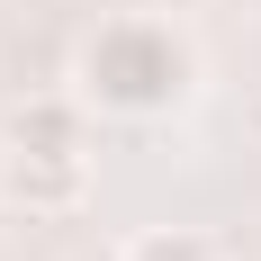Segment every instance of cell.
I'll return each mask as SVG.
<instances>
[{
  "label": "cell",
  "mask_w": 261,
  "mask_h": 261,
  "mask_svg": "<svg viewBox=\"0 0 261 261\" xmlns=\"http://www.w3.org/2000/svg\"><path fill=\"white\" fill-rule=\"evenodd\" d=\"M117 261H216V243L198 234V225H144Z\"/></svg>",
  "instance_id": "obj_4"
},
{
  "label": "cell",
  "mask_w": 261,
  "mask_h": 261,
  "mask_svg": "<svg viewBox=\"0 0 261 261\" xmlns=\"http://www.w3.org/2000/svg\"><path fill=\"white\" fill-rule=\"evenodd\" d=\"M81 90L99 108H126V117H144V108H171L189 90V54L171 27H144V18H117L90 36V54H81Z\"/></svg>",
  "instance_id": "obj_1"
},
{
  "label": "cell",
  "mask_w": 261,
  "mask_h": 261,
  "mask_svg": "<svg viewBox=\"0 0 261 261\" xmlns=\"http://www.w3.org/2000/svg\"><path fill=\"white\" fill-rule=\"evenodd\" d=\"M9 153H81V108L72 99H18L9 108Z\"/></svg>",
  "instance_id": "obj_2"
},
{
  "label": "cell",
  "mask_w": 261,
  "mask_h": 261,
  "mask_svg": "<svg viewBox=\"0 0 261 261\" xmlns=\"http://www.w3.org/2000/svg\"><path fill=\"white\" fill-rule=\"evenodd\" d=\"M9 198L18 207H72L81 198V153H18L9 162Z\"/></svg>",
  "instance_id": "obj_3"
}]
</instances>
